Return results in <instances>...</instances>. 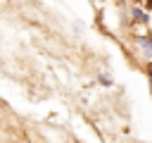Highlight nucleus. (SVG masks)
Wrapping results in <instances>:
<instances>
[{"mask_svg":"<svg viewBox=\"0 0 152 143\" xmlns=\"http://www.w3.org/2000/svg\"><path fill=\"white\" fill-rule=\"evenodd\" d=\"M131 19H133V21H138V24H150L147 10H140V7H133V12H131Z\"/></svg>","mask_w":152,"mask_h":143,"instance_id":"nucleus-1","label":"nucleus"},{"mask_svg":"<svg viewBox=\"0 0 152 143\" xmlns=\"http://www.w3.org/2000/svg\"><path fill=\"white\" fill-rule=\"evenodd\" d=\"M145 10H147V12H152V0H145Z\"/></svg>","mask_w":152,"mask_h":143,"instance_id":"nucleus-3","label":"nucleus"},{"mask_svg":"<svg viewBox=\"0 0 152 143\" xmlns=\"http://www.w3.org/2000/svg\"><path fill=\"white\" fill-rule=\"evenodd\" d=\"M145 72H147V76H150V79H152V62H150V64H147V67H145Z\"/></svg>","mask_w":152,"mask_h":143,"instance_id":"nucleus-2","label":"nucleus"}]
</instances>
